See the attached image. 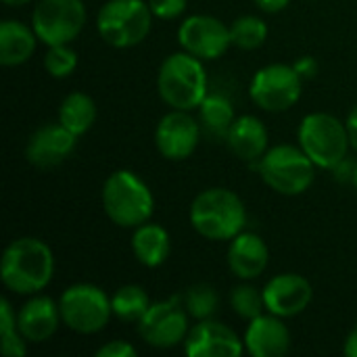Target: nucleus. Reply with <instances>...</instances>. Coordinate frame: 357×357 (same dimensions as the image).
I'll return each mask as SVG.
<instances>
[{
	"mask_svg": "<svg viewBox=\"0 0 357 357\" xmlns=\"http://www.w3.org/2000/svg\"><path fill=\"white\" fill-rule=\"evenodd\" d=\"M107 218L119 228H138L155 211V197L146 182L130 169L113 172L100 192Z\"/></svg>",
	"mask_w": 357,
	"mask_h": 357,
	"instance_id": "obj_4",
	"label": "nucleus"
},
{
	"mask_svg": "<svg viewBox=\"0 0 357 357\" xmlns=\"http://www.w3.org/2000/svg\"><path fill=\"white\" fill-rule=\"evenodd\" d=\"M351 184H354V188L357 190V161L354 163V172H351Z\"/></svg>",
	"mask_w": 357,
	"mask_h": 357,
	"instance_id": "obj_38",
	"label": "nucleus"
},
{
	"mask_svg": "<svg viewBox=\"0 0 357 357\" xmlns=\"http://www.w3.org/2000/svg\"><path fill=\"white\" fill-rule=\"evenodd\" d=\"M345 123H347V132H349L351 149H356L357 151V105L351 109V111H349V115H347Z\"/></svg>",
	"mask_w": 357,
	"mask_h": 357,
	"instance_id": "obj_35",
	"label": "nucleus"
},
{
	"mask_svg": "<svg viewBox=\"0 0 357 357\" xmlns=\"http://www.w3.org/2000/svg\"><path fill=\"white\" fill-rule=\"evenodd\" d=\"M184 307L188 316L195 318L197 322L209 320L220 307V295L211 284H205V282L192 284L184 295Z\"/></svg>",
	"mask_w": 357,
	"mask_h": 357,
	"instance_id": "obj_28",
	"label": "nucleus"
},
{
	"mask_svg": "<svg viewBox=\"0 0 357 357\" xmlns=\"http://www.w3.org/2000/svg\"><path fill=\"white\" fill-rule=\"evenodd\" d=\"M77 136L71 134L63 123L40 126L25 144V159L38 169H50L61 165L75 151Z\"/></svg>",
	"mask_w": 357,
	"mask_h": 357,
	"instance_id": "obj_16",
	"label": "nucleus"
},
{
	"mask_svg": "<svg viewBox=\"0 0 357 357\" xmlns=\"http://www.w3.org/2000/svg\"><path fill=\"white\" fill-rule=\"evenodd\" d=\"M54 276L52 249L33 236L15 238L2 253L0 278L15 295H38Z\"/></svg>",
	"mask_w": 357,
	"mask_h": 357,
	"instance_id": "obj_1",
	"label": "nucleus"
},
{
	"mask_svg": "<svg viewBox=\"0 0 357 357\" xmlns=\"http://www.w3.org/2000/svg\"><path fill=\"white\" fill-rule=\"evenodd\" d=\"M146 2H149L153 15L163 21L178 19L180 15H184V10L188 6V0H146Z\"/></svg>",
	"mask_w": 357,
	"mask_h": 357,
	"instance_id": "obj_31",
	"label": "nucleus"
},
{
	"mask_svg": "<svg viewBox=\"0 0 357 357\" xmlns=\"http://www.w3.org/2000/svg\"><path fill=\"white\" fill-rule=\"evenodd\" d=\"M261 291L266 310L278 318H295L303 314L314 299V289L310 280L293 272L270 278Z\"/></svg>",
	"mask_w": 357,
	"mask_h": 357,
	"instance_id": "obj_15",
	"label": "nucleus"
},
{
	"mask_svg": "<svg viewBox=\"0 0 357 357\" xmlns=\"http://www.w3.org/2000/svg\"><path fill=\"white\" fill-rule=\"evenodd\" d=\"M299 146L320 169H335L351 146L347 123L331 113H310L297 130Z\"/></svg>",
	"mask_w": 357,
	"mask_h": 357,
	"instance_id": "obj_6",
	"label": "nucleus"
},
{
	"mask_svg": "<svg viewBox=\"0 0 357 357\" xmlns=\"http://www.w3.org/2000/svg\"><path fill=\"white\" fill-rule=\"evenodd\" d=\"M0 339L4 357H23L27 354V341L19 333L17 312L13 310L8 299H0Z\"/></svg>",
	"mask_w": 357,
	"mask_h": 357,
	"instance_id": "obj_27",
	"label": "nucleus"
},
{
	"mask_svg": "<svg viewBox=\"0 0 357 357\" xmlns=\"http://www.w3.org/2000/svg\"><path fill=\"white\" fill-rule=\"evenodd\" d=\"M38 36L33 27L6 19L0 23V63L4 67H19L31 59L36 52Z\"/></svg>",
	"mask_w": 357,
	"mask_h": 357,
	"instance_id": "obj_21",
	"label": "nucleus"
},
{
	"mask_svg": "<svg viewBox=\"0 0 357 357\" xmlns=\"http://www.w3.org/2000/svg\"><path fill=\"white\" fill-rule=\"evenodd\" d=\"M199 119L211 134L226 136L236 117L232 102L224 94H207L199 105Z\"/></svg>",
	"mask_w": 357,
	"mask_h": 357,
	"instance_id": "obj_25",
	"label": "nucleus"
},
{
	"mask_svg": "<svg viewBox=\"0 0 357 357\" xmlns=\"http://www.w3.org/2000/svg\"><path fill=\"white\" fill-rule=\"evenodd\" d=\"M274 314L253 318L245 331V351L253 357H280L291 349V331Z\"/></svg>",
	"mask_w": 357,
	"mask_h": 357,
	"instance_id": "obj_17",
	"label": "nucleus"
},
{
	"mask_svg": "<svg viewBox=\"0 0 357 357\" xmlns=\"http://www.w3.org/2000/svg\"><path fill=\"white\" fill-rule=\"evenodd\" d=\"M153 17L144 0H107L96 15V29L109 46L132 48L146 40Z\"/></svg>",
	"mask_w": 357,
	"mask_h": 357,
	"instance_id": "obj_7",
	"label": "nucleus"
},
{
	"mask_svg": "<svg viewBox=\"0 0 357 357\" xmlns=\"http://www.w3.org/2000/svg\"><path fill=\"white\" fill-rule=\"evenodd\" d=\"M157 90L161 100L172 109H199L203 98L209 94V82L203 61L186 50L169 54L159 67Z\"/></svg>",
	"mask_w": 357,
	"mask_h": 357,
	"instance_id": "obj_3",
	"label": "nucleus"
},
{
	"mask_svg": "<svg viewBox=\"0 0 357 357\" xmlns=\"http://www.w3.org/2000/svg\"><path fill=\"white\" fill-rule=\"evenodd\" d=\"M293 67L297 69V73L303 77V79H312V77H316L318 75V69H320V65H318V61L314 59V56H301V59H297L295 63H293Z\"/></svg>",
	"mask_w": 357,
	"mask_h": 357,
	"instance_id": "obj_33",
	"label": "nucleus"
},
{
	"mask_svg": "<svg viewBox=\"0 0 357 357\" xmlns=\"http://www.w3.org/2000/svg\"><path fill=\"white\" fill-rule=\"evenodd\" d=\"M343 354L347 357H357V326L347 335L345 345H343Z\"/></svg>",
	"mask_w": 357,
	"mask_h": 357,
	"instance_id": "obj_36",
	"label": "nucleus"
},
{
	"mask_svg": "<svg viewBox=\"0 0 357 357\" xmlns=\"http://www.w3.org/2000/svg\"><path fill=\"white\" fill-rule=\"evenodd\" d=\"M201 140V126L190 115V111L172 109L165 113L155 128V146L159 155L167 161L188 159Z\"/></svg>",
	"mask_w": 357,
	"mask_h": 357,
	"instance_id": "obj_13",
	"label": "nucleus"
},
{
	"mask_svg": "<svg viewBox=\"0 0 357 357\" xmlns=\"http://www.w3.org/2000/svg\"><path fill=\"white\" fill-rule=\"evenodd\" d=\"M140 339L157 349H172L180 345L188 335V312L184 299L169 297L151 303L149 312L136 324Z\"/></svg>",
	"mask_w": 357,
	"mask_h": 357,
	"instance_id": "obj_11",
	"label": "nucleus"
},
{
	"mask_svg": "<svg viewBox=\"0 0 357 357\" xmlns=\"http://www.w3.org/2000/svg\"><path fill=\"white\" fill-rule=\"evenodd\" d=\"M184 354L188 357H241L245 354V341L226 324L215 320H199L186 339Z\"/></svg>",
	"mask_w": 357,
	"mask_h": 357,
	"instance_id": "obj_14",
	"label": "nucleus"
},
{
	"mask_svg": "<svg viewBox=\"0 0 357 357\" xmlns=\"http://www.w3.org/2000/svg\"><path fill=\"white\" fill-rule=\"evenodd\" d=\"M113 316L126 324H138L151 307L149 293L138 284H123L111 297Z\"/></svg>",
	"mask_w": 357,
	"mask_h": 357,
	"instance_id": "obj_24",
	"label": "nucleus"
},
{
	"mask_svg": "<svg viewBox=\"0 0 357 357\" xmlns=\"http://www.w3.org/2000/svg\"><path fill=\"white\" fill-rule=\"evenodd\" d=\"M96 121V102L86 92H71L61 100L59 123H63L77 138L90 132Z\"/></svg>",
	"mask_w": 357,
	"mask_h": 357,
	"instance_id": "obj_23",
	"label": "nucleus"
},
{
	"mask_svg": "<svg viewBox=\"0 0 357 357\" xmlns=\"http://www.w3.org/2000/svg\"><path fill=\"white\" fill-rule=\"evenodd\" d=\"M230 272L241 280L259 278L270 264V249L255 232H241L228 245L226 255Z\"/></svg>",
	"mask_w": 357,
	"mask_h": 357,
	"instance_id": "obj_19",
	"label": "nucleus"
},
{
	"mask_svg": "<svg viewBox=\"0 0 357 357\" xmlns=\"http://www.w3.org/2000/svg\"><path fill=\"white\" fill-rule=\"evenodd\" d=\"M261 180L278 195L299 197L307 192L316 180V163L301 146L278 144L266 151L257 161Z\"/></svg>",
	"mask_w": 357,
	"mask_h": 357,
	"instance_id": "obj_5",
	"label": "nucleus"
},
{
	"mask_svg": "<svg viewBox=\"0 0 357 357\" xmlns=\"http://www.w3.org/2000/svg\"><path fill=\"white\" fill-rule=\"evenodd\" d=\"M61 322L63 318L59 303H54V299L46 295H31V299L25 301L17 312V326L27 343L48 341L56 333Z\"/></svg>",
	"mask_w": 357,
	"mask_h": 357,
	"instance_id": "obj_18",
	"label": "nucleus"
},
{
	"mask_svg": "<svg viewBox=\"0 0 357 357\" xmlns=\"http://www.w3.org/2000/svg\"><path fill=\"white\" fill-rule=\"evenodd\" d=\"M132 251H134V257L144 268H159L167 261L169 251H172L169 232L159 224L144 222L138 228H134Z\"/></svg>",
	"mask_w": 357,
	"mask_h": 357,
	"instance_id": "obj_22",
	"label": "nucleus"
},
{
	"mask_svg": "<svg viewBox=\"0 0 357 357\" xmlns=\"http://www.w3.org/2000/svg\"><path fill=\"white\" fill-rule=\"evenodd\" d=\"M188 220L195 232L207 241H232L247 224V209L236 192L215 186L195 197Z\"/></svg>",
	"mask_w": 357,
	"mask_h": 357,
	"instance_id": "obj_2",
	"label": "nucleus"
},
{
	"mask_svg": "<svg viewBox=\"0 0 357 357\" xmlns=\"http://www.w3.org/2000/svg\"><path fill=\"white\" fill-rule=\"evenodd\" d=\"M6 6H23V4H27V2H31V0H2Z\"/></svg>",
	"mask_w": 357,
	"mask_h": 357,
	"instance_id": "obj_37",
	"label": "nucleus"
},
{
	"mask_svg": "<svg viewBox=\"0 0 357 357\" xmlns=\"http://www.w3.org/2000/svg\"><path fill=\"white\" fill-rule=\"evenodd\" d=\"M178 44L201 61L220 59L232 46L230 25L211 15H190L178 27Z\"/></svg>",
	"mask_w": 357,
	"mask_h": 357,
	"instance_id": "obj_12",
	"label": "nucleus"
},
{
	"mask_svg": "<svg viewBox=\"0 0 357 357\" xmlns=\"http://www.w3.org/2000/svg\"><path fill=\"white\" fill-rule=\"evenodd\" d=\"M136 347L128 341H109L96 349V357H136Z\"/></svg>",
	"mask_w": 357,
	"mask_h": 357,
	"instance_id": "obj_32",
	"label": "nucleus"
},
{
	"mask_svg": "<svg viewBox=\"0 0 357 357\" xmlns=\"http://www.w3.org/2000/svg\"><path fill=\"white\" fill-rule=\"evenodd\" d=\"M230 307L238 318L251 322L266 310L264 291L255 289L253 284H238L230 291Z\"/></svg>",
	"mask_w": 357,
	"mask_h": 357,
	"instance_id": "obj_29",
	"label": "nucleus"
},
{
	"mask_svg": "<svg viewBox=\"0 0 357 357\" xmlns=\"http://www.w3.org/2000/svg\"><path fill=\"white\" fill-rule=\"evenodd\" d=\"M264 13H280L289 6L291 0H253Z\"/></svg>",
	"mask_w": 357,
	"mask_h": 357,
	"instance_id": "obj_34",
	"label": "nucleus"
},
{
	"mask_svg": "<svg viewBox=\"0 0 357 357\" xmlns=\"http://www.w3.org/2000/svg\"><path fill=\"white\" fill-rule=\"evenodd\" d=\"M232 46L241 50H255L268 40V23L257 15H243L230 25Z\"/></svg>",
	"mask_w": 357,
	"mask_h": 357,
	"instance_id": "obj_26",
	"label": "nucleus"
},
{
	"mask_svg": "<svg viewBox=\"0 0 357 357\" xmlns=\"http://www.w3.org/2000/svg\"><path fill=\"white\" fill-rule=\"evenodd\" d=\"M42 63L50 77L63 79V77H69L77 69V52L69 44H54V46H48Z\"/></svg>",
	"mask_w": 357,
	"mask_h": 357,
	"instance_id": "obj_30",
	"label": "nucleus"
},
{
	"mask_svg": "<svg viewBox=\"0 0 357 357\" xmlns=\"http://www.w3.org/2000/svg\"><path fill=\"white\" fill-rule=\"evenodd\" d=\"M268 128L266 123L255 117V115H241L234 119V123L230 126L228 134H226V142L230 146V151L243 159V161H259L266 151H268Z\"/></svg>",
	"mask_w": 357,
	"mask_h": 357,
	"instance_id": "obj_20",
	"label": "nucleus"
},
{
	"mask_svg": "<svg viewBox=\"0 0 357 357\" xmlns=\"http://www.w3.org/2000/svg\"><path fill=\"white\" fill-rule=\"evenodd\" d=\"M59 310L63 324L77 335L100 333L113 316L111 297L90 282L67 287L59 299Z\"/></svg>",
	"mask_w": 357,
	"mask_h": 357,
	"instance_id": "obj_8",
	"label": "nucleus"
},
{
	"mask_svg": "<svg viewBox=\"0 0 357 357\" xmlns=\"http://www.w3.org/2000/svg\"><path fill=\"white\" fill-rule=\"evenodd\" d=\"M303 92V77L297 73L293 65L287 63H272L261 67L249 86L251 100L268 111V113H282L295 107Z\"/></svg>",
	"mask_w": 357,
	"mask_h": 357,
	"instance_id": "obj_9",
	"label": "nucleus"
},
{
	"mask_svg": "<svg viewBox=\"0 0 357 357\" xmlns=\"http://www.w3.org/2000/svg\"><path fill=\"white\" fill-rule=\"evenodd\" d=\"M86 25L82 0H40L31 13V27L46 46L71 44Z\"/></svg>",
	"mask_w": 357,
	"mask_h": 357,
	"instance_id": "obj_10",
	"label": "nucleus"
}]
</instances>
